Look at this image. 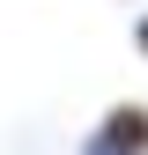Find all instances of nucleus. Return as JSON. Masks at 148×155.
Wrapping results in <instances>:
<instances>
[{"mask_svg": "<svg viewBox=\"0 0 148 155\" xmlns=\"http://www.w3.org/2000/svg\"><path fill=\"white\" fill-rule=\"evenodd\" d=\"M133 52H141V59H148V8L133 15Z\"/></svg>", "mask_w": 148, "mask_h": 155, "instance_id": "f03ea898", "label": "nucleus"}, {"mask_svg": "<svg viewBox=\"0 0 148 155\" xmlns=\"http://www.w3.org/2000/svg\"><path fill=\"white\" fill-rule=\"evenodd\" d=\"M82 155H148V104L141 96H126V104H111L96 126H89Z\"/></svg>", "mask_w": 148, "mask_h": 155, "instance_id": "f257e3e1", "label": "nucleus"}]
</instances>
